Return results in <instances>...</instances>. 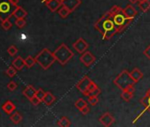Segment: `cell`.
Masks as SVG:
<instances>
[{"mask_svg": "<svg viewBox=\"0 0 150 127\" xmlns=\"http://www.w3.org/2000/svg\"><path fill=\"white\" fill-rule=\"evenodd\" d=\"M95 28L101 33L103 39L107 41L110 40L117 33H118L113 20V15L110 11L105 13L103 17L95 23Z\"/></svg>", "mask_w": 150, "mask_h": 127, "instance_id": "6da1fadb", "label": "cell"}, {"mask_svg": "<svg viewBox=\"0 0 150 127\" xmlns=\"http://www.w3.org/2000/svg\"><path fill=\"white\" fill-rule=\"evenodd\" d=\"M114 84L122 91L123 90H131L134 92V85L135 81L130 75V73L126 70H124L119 73L117 78L114 80Z\"/></svg>", "mask_w": 150, "mask_h": 127, "instance_id": "7a4b0ae2", "label": "cell"}, {"mask_svg": "<svg viewBox=\"0 0 150 127\" xmlns=\"http://www.w3.org/2000/svg\"><path fill=\"white\" fill-rule=\"evenodd\" d=\"M35 58L36 63L44 70H48L53 65L54 62L57 61L53 52L47 48L42 49Z\"/></svg>", "mask_w": 150, "mask_h": 127, "instance_id": "3957f363", "label": "cell"}, {"mask_svg": "<svg viewBox=\"0 0 150 127\" xmlns=\"http://www.w3.org/2000/svg\"><path fill=\"white\" fill-rule=\"evenodd\" d=\"M56 60L61 66H64L73 57V52L68 48V46L64 43H62L54 52H53Z\"/></svg>", "mask_w": 150, "mask_h": 127, "instance_id": "277c9868", "label": "cell"}, {"mask_svg": "<svg viewBox=\"0 0 150 127\" xmlns=\"http://www.w3.org/2000/svg\"><path fill=\"white\" fill-rule=\"evenodd\" d=\"M13 6L10 0H0V20L3 21L7 19H10L11 16H13V13L14 11Z\"/></svg>", "mask_w": 150, "mask_h": 127, "instance_id": "5b68a950", "label": "cell"}, {"mask_svg": "<svg viewBox=\"0 0 150 127\" xmlns=\"http://www.w3.org/2000/svg\"><path fill=\"white\" fill-rule=\"evenodd\" d=\"M113 20H114V23H115L117 28L118 33H121L126 27H128L131 24V22L133 20L126 18L123 10H122L118 13L113 15Z\"/></svg>", "mask_w": 150, "mask_h": 127, "instance_id": "8992f818", "label": "cell"}, {"mask_svg": "<svg viewBox=\"0 0 150 127\" xmlns=\"http://www.w3.org/2000/svg\"><path fill=\"white\" fill-rule=\"evenodd\" d=\"M72 47H73V49L76 50L78 53L82 54V53H84L85 51L88 50V43L83 38L81 37V38H79L76 42H75L72 44Z\"/></svg>", "mask_w": 150, "mask_h": 127, "instance_id": "52a82bcc", "label": "cell"}, {"mask_svg": "<svg viewBox=\"0 0 150 127\" xmlns=\"http://www.w3.org/2000/svg\"><path fill=\"white\" fill-rule=\"evenodd\" d=\"M80 60L85 66L88 67L96 61V56L90 51L87 50V51H85L84 53L81 54V56L80 57Z\"/></svg>", "mask_w": 150, "mask_h": 127, "instance_id": "ba28073f", "label": "cell"}, {"mask_svg": "<svg viewBox=\"0 0 150 127\" xmlns=\"http://www.w3.org/2000/svg\"><path fill=\"white\" fill-rule=\"evenodd\" d=\"M81 4V0H62V6L66 7L71 13L76 10Z\"/></svg>", "mask_w": 150, "mask_h": 127, "instance_id": "9c48e42d", "label": "cell"}, {"mask_svg": "<svg viewBox=\"0 0 150 127\" xmlns=\"http://www.w3.org/2000/svg\"><path fill=\"white\" fill-rule=\"evenodd\" d=\"M99 121L100 123L103 125V126H106V127H109L114 122H115V117L109 112H106L104 114H103L100 118H99Z\"/></svg>", "mask_w": 150, "mask_h": 127, "instance_id": "30bf717a", "label": "cell"}, {"mask_svg": "<svg viewBox=\"0 0 150 127\" xmlns=\"http://www.w3.org/2000/svg\"><path fill=\"white\" fill-rule=\"evenodd\" d=\"M91 81H92V80L89 79L88 76H84V77L76 84V87H77V89H79L80 92H81L82 94H84V93L87 91V89H88V85L90 84Z\"/></svg>", "mask_w": 150, "mask_h": 127, "instance_id": "8fae6325", "label": "cell"}, {"mask_svg": "<svg viewBox=\"0 0 150 127\" xmlns=\"http://www.w3.org/2000/svg\"><path fill=\"white\" fill-rule=\"evenodd\" d=\"M45 5L50 12L55 13L62 6V0H49Z\"/></svg>", "mask_w": 150, "mask_h": 127, "instance_id": "7c38bea8", "label": "cell"}, {"mask_svg": "<svg viewBox=\"0 0 150 127\" xmlns=\"http://www.w3.org/2000/svg\"><path fill=\"white\" fill-rule=\"evenodd\" d=\"M123 12H124V13H125V15L126 18L132 19V20H133V19L136 17L137 13H138L137 10L134 8V6H133L132 5H128V6H126L125 8L123 9Z\"/></svg>", "mask_w": 150, "mask_h": 127, "instance_id": "4fadbf2b", "label": "cell"}, {"mask_svg": "<svg viewBox=\"0 0 150 127\" xmlns=\"http://www.w3.org/2000/svg\"><path fill=\"white\" fill-rule=\"evenodd\" d=\"M28 15V13L27 11L21 7V6H16L13 13V16L15 17L16 19H25V17Z\"/></svg>", "mask_w": 150, "mask_h": 127, "instance_id": "5bb4252c", "label": "cell"}, {"mask_svg": "<svg viewBox=\"0 0 150 127\" xmlns=\"http://www.w3.org/2000/svg\"><path fill=\"white\" fill-rule=\"evenodd\" d=\"M139 102L145 107V109L150 112V88L146 91L145 96L142 97Z\"/></svg>", "mask_w": 150, "mask_h": 127, "instance_id": "9a60e30c", "label": "cell"}, {"mask_svg": "<svg viewBox=\"0 0 150 127\" xmlns=\"http://www.w3.org/2000/svg\"><path fill=\"white\" fill-rule=\"evenodd\" d=\"M2 109L5 111V113L10 115V114H12V113L16 109V106H15L14 103L12 102L11 101H7V102L2 106Z\"/></svg>", "mask_w": 150, "mask_h": 127, "instance_id": "2e32d148", "label": "cell"}, {"mask_svg": "<svg viewBox=\"0 0 150 127\" xmlns=\"http://www.w3.org/2000/svg\"><path fill=\"white\" fill-rule=\"evenodd\" d=\"M130 75L132 78V80L135 81V83L139 82L143 78V73L139 68H134L132 72H130Z\"/></svg>", "mask_w": 150, "mask_h": 127, "instance_id": "e0dca14e", "label": "cell"}, {"mask_svg": "<svg viewBox=\"0 0 150 127\" xmlns=\"http://www.w3.org/2000/svg\"><path fill=\"white\" fill-rule=\"evenodd\" d=\"M36 94V90L35 89V87L31 85H28L23 91V95L24 96H26L28 100L32 99Z\"/></svg>", "mask_w": 150, "mask_h": 127, "instance_id": "ac0fdd59", "label": "cell"}, {"mask_svg": "<svg viewBox=\"0 0 150 127\" xmlns=\"http://www.w3.org/2000/svg\"><path fill=\"white\" fill-rule=\"evenodd\" d=\"M13 66L18 70L21 71L23 69V67L25 66V59H23L21 56H17L13 61Z\"/></svg>", "mask_w": 150, "mask_h": 127, "instance_id": "d6986e66", "label": "cell"}, {"mask_svg": "<svg viewBox=\"0 0 150 127\" xmlns=\"http://www.w3.org/2000/svg\"><path fill=\"white\" fill-rule=\"evenodd\" d=\"M55 100H56V97L50 92H46V95L43 98L42 102H44V104L47 106H50L55 102Z\"/></svg>", "mask_w": 150, "mask_h": 127, "instance_id": "ffe728a7", "label": "cell"}, {"mask_svg": "<svg viewBox=\"0 0 150 127\" xmlns=\"http://www.w3.org/2000/svg\"><path fill=\"white\" fill-rule=\"evenodd\" d=\"M133 93L134 92H132L131 90H123L121 93V98L125 102H129L133 97Z\"/></svg>", "mask_w": 150, "mask_h": 127, "instance_id": "44dd1931", "label": "cell"}, {"mask_svg": "<svg viewBox=\"0 0 150 127\" xmlns=\"http://www.w3.org/2000/svg\"><path fill=\"white\" fill-rule=\"evenodd\" d=\"M139 7L142 13H146L150 10V0H145L139 3Z\"/></svg>", "mask_w": 150, "mask_h": 127, "instance_id": "7402d4cb", "label": "cell"}, {"mask_svg": "<svg viewBox=\"0 0 150 127\" xmlns=\"http://www.w3.org/2000/svg\"><path fill=\"white\" fill-rule=\"evenodd\" d=\"M57 13H58V15H59L62 19H66V18L68 17V15L71 13V12H70L66 7H64V6H63L58 9Z\"/></svg>", "mask_w": 150, "mask_h": 127, "instance_id": "603a6c76", "label": "cell"}, {"mask_svg": "<svg viewBox=\"0 0 150 127\" xmlns=\"http://www.w3.org/2000/svg\"><path fill=\"white\" fill-rule=\"evenodd\" d=\"M11 121L15 123V124H18L19 123H21L22 121V116L19 113V112H15L14 114H13L10 117Z\"/></svg>", "mask_w": 150, "mask_h": 127, "instance_id": "cb8c5ba5", "label": "cell"}, {"mask_svg": "<svg viewBox=\"0 0 150 127\" xmlns=\"http://www.w3.org/2000/svg\"><path fill=\"white\" fill-rule=\"evenodd\" d=\"M57 125L60 127H68L71 125V121L66 116H63L57 122Z\"/></svg>", "mask_w": 150, "mask_h": 127, "instance_id": "d4e9b609", "label": "cell"}, {"mask_svg": "<svg viewBox=\"0 0 150 127\" xmlns=\"http://www.w3.org/2000/svg\"><path fill=\"white\" fill-rule=\"evenodd\" d=\"M35 63H36L35 58L33 57V56H28L25 59V66H26L28 68L33 67V66L35 65Z\"/></svg>", "mask_w": 150, "mask_h": 127, "instance_id": "484cf974", "label": "cell"}, {"mask_svg": "<svg viewBox=\"0 0 150 127\" xmlns=\"http://www.w3.org/2000/svg\"><path fill=\"white\" fill-rule=\"evenodd\" d=\"M98 87V86L94 82V81H91L90 82V84L88 85V89H87V91L83 94V95H85V96H89V95H90V93L92 92V91H94L95 89H96Z\"/></svg>", "mask_w": 150, "mask_h": 127, "instance_id": "4316f807", "label": "cell"}, {"mask_svg": "<svg viewBox=\"0 0 150 127\" xmlns=\"http://www.w3.org/2000/svg\"><path fill=\"white\" fill-rule=\"evenodd\" d=\"M74 105H75V107H76L79 110H81L83 107H85L86 105H88V103H87V102L85 100H83L82 98H80V99H78L76 102H75Z\"/></svg>", "mask_w": 150, "mask_h": 127, "instance_id": "83f0119b", "label": "cell"}, {"mask_svg": "<svg viewBox=\"0 0 150 127\" xmlns=\"http://www.w3.org/2000/svg\"><path fill=\"white\" fill-rule=\"evenodd\" d=\"M17 71H18V70H17L13 66H10V67H8V68H7V70L6 71V74H7L9 77L13 78V76H15V75H16Z\"/></svg>", "mask_w": 150, "mask_h": 127, "instance_id": "f1b7e54d", "label": "cell"}, {"mask_svg": "<svg viewBox=\"0 0 150 127\" xmlns=\"http://www.w3.org/2000/svg\"><path fill=\"white\" fill-rule=\"evenodd\" d=\"M1 26H2V28H3L5 30H9V29H11V28H12V27H13V23L10 21V20H9V19H7V20H3V21H2Z\"/></svg>", "mask_w": 150, "mask_h": 127, "instance_id": "f546056e", "label": "cell"}, {"mask_svg": "<svg viewBox=\"0 0 150 127\" xmlns=\"http://www.w3.org/2000/svg\"><path fill=\"white\" fill-rule=\"evenodd\" d=\"M7 52H8V54H9L10 56H15V55L18 53V49L16 48V46L12 45V46H10V47L8 48Z\"/></svg>", "mask_w": 150, "mask_h": 127, "instance_id": "4dcf8cb0", "label": "cell"}, {"mask_svg": "<svg viewBox=\"0 0 150 127\" xmlns=\"http://www.w3.org/2000/svg\"><path fill=\"white\" fill-rule=\"evenodd\" d=\"M26 20L25 19H16V21H15V25L19 28H22L26 26Z\"/></svg>", "mask_w": 150, "mask_h": 127, "instance_id": "1f68e13d", "label": "cell"}, {"mask_svg": "<svg viewBox=\"0 0 150 127\" xmlns=\"http://www.w3.org/2000/svg\"><path fill=\"white\" fill-rule=\"evenodd\" d=\"M45 95H46V92H44L43 91V89H42V88H39L38 90H36V94H35V96L36 97H38L42 102L43 101V98H44V96H45Z\"/></svg>", "mask_w": 150, "mask_h": 127, "instance_id": "d6a6232c", "label": "cell"}, {"mask_svg": "<svg viewBox=\"0 0 150 127\" xmlns=\"http://www.w3.org/2000/svg\"><path fill=\"white\" fill-rule=\"evenodd\" d=\"M88 102L92 105V106H95L99 102V99H98V96H88Z\"/></svg>", "mask_w": 150, "mask_h": 127, "instance_id": "836d02e7", "label": "cell"}, {"mask_svg": "<svg viewBox=\"0 0 150 127\" xmlns=\"http://www.w3.org/2000/svg\"><path fill=\"white\" fill-rule=\"evenodd\" d=\"M122 10H123V9H122L120 6H112V7L110 8V13H111L112 15H115V14L118 13L119 12H121Z\"/></svg>", "mask_w": 150, "mask_h": 127, "instance_id": "e575fe53", "label": "cell"}, {"mask_svg": "<svg viewBox=\"0 0 150 127\" xmlns=\"http://www.w3.org/2000/svg\"><path fill=\"white\" fill-rule=\"evenodd\" d=\"M17 87H18V85H17V83H16L15 81H11V82H9L8 85H7V88H8L10 91H14V90L17 88Z\"/></svg>", "mask_w": 150, "mask_h": 127, "instance_id": "d590c367", "label": "cell"}, {"mask_svg": "<svg viewBox=\"0 0 150 127\" xmlns=\"http://www.w3.org/2000/svg\"><path fill=\"white\" fill-rule=\"evenodd\" d=\"M30 101V102L33 104V105H35V106H37V105H39L41 102H42V101L38 98V97H36L35 95L32 98V99H30L29 100Z\"/></svg>", "mask_w": 150, "mask_h": 127, "instance_id": "8d00e7d4", "label": "cell"}, {"mask_svg": "<svg viewBox=\"0 0 150 127\" xmlns=\"http://www.w3.org/2000/svg\"><path fill=\"white\" fill-rule=\"evenodd\" d=\"M80 111L81 112V114H82V115H87V114H88V113H89V111H90V108H89L88 105H86V106H85V107H83Z\"/></svg>", "mask_w": 150, "mask_h": 127, "instance_id": "74e56055", "label": "cell"}, {"mask_svg": "<svg viewBox=\"0 0 150 127\" xmlns=\"http://www.w3.org/2000/svg\"><path fill=\"white\" fill-rule=\"evenodd\" d=\"M100 93H101V90H100L99 87H97L96 89H95L94 91H92V92L90 93L89 96H98V95H100Z\"/></svg>", "mask_w": 150, "mask_h": 127, "instance_id": "f35d334b", "label": "cell"}, {"mask_svg": "<svg viewBox=\"0 0 150 127\" xmlns=\"http://www.w3.org/2000/svg\"><path fill=\"white\" fill-rule=\"evenodd\" d=\"M143 53H144V55H145L148 59H150V45H149V46L145 49V50H144V52H143Z\"/></svg>", "mask_w": 150, "mask_h": 127, "instance_id": "ab89813d", "label": "cell"}, {"mask_svg": "<svg viewBox=\"0 0 150 127\" xmlns=\"http://www.w3.org/2000/svg\"><path fill=\"white\" fill-rule=\"evenodd\" d=\"M10 2L13 6H17V5L19 4V0H10Z\"/></svg>", "mask_w": 150, "mask_h": 127, "instance_id": "60d3db41", "label": "cell"}, {"mask_svg": "<svg viewBox=\"0 0 150 127\" xmlns=\"http://www.w3.org/2000/svg\"><path fill=\"white\" fill-rule=\"evenodd\" d=\"M129 1H130L132 4H135V3L139 2V0H129Z\"/></svg>", "mask_w": 150, "mask_h": 127, "instance_id": "b9f144b4", "label": "cell"}, {"mask_svg": "<svg viewBox=\"0 0 150 127\" xmlns=\"http://www.w3.org/2000/svg\"><path fill=\"white\" fill-rule=\"evenodd\" d=\"M48 1H49V0H42V3H44V4H46Z\"/></svg>", "mask_w": 150, "mask_h": 127, "instance_id": "7bdbcfd3", "label": "cell"}, {"mask_svg": "<svg viewBox=\"0 0 150 127\" xmlns=\"http://www.w3.org/2000/svg\"><path fill=\"white\" fill-rule=\"evenodd\" d=\"M141 1H145V0H139V2H141Z\"/></svg>", "mask_w": 150, "mask_h": 127, "instance_id": "ee69618b", "label": "cell"}]
</instances>
